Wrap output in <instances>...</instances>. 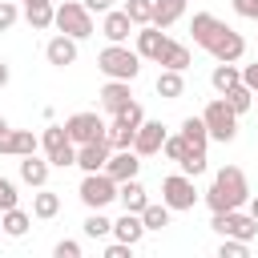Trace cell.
Returning a JSON list of instances; mask_svg holds the SVG:
<instances>
[{
    "label": "cell",
    "instance_id": "cell-1",
    "mask_svg": "<svg viewBox=\"0 0 258 258\" xmlns=\"http://www.w3.org/2000/svg\"><path fill=\"white\" fill-rule=\"evenodd\" d=\"M206 202H210V210H242V206L250 202L246 173H242L238 165H222V169L214 173V185H210Z\"/></svg>",
    "mask_w": 258,
    "mask_h": 258
},
{
    "label": "cell",
    "instance_id": "cell-2",
    "mask_svg": "<svg viewBox=\"0 0 258 258\" xmlns=\"http://www.w3.org/2000/svg\"><path fill=\"white\" fill-rule=\"evenodd\" d=\"M97 69L105 77H113V81H133L141 73V52L137 48H125V44H109V48H101Z\"/></svg>",
    "mask_w": 258,
    "mask_h": 258
},
{
    "label": "cell",
    "instance_id": "cell-3",
    "mask_svg": "<svg viewBox=\"0 0 258 258\" xmlns=\"http://www.w3.org/2000/svg\"><path fill=\"white\" fill-rule=\"evenodd\" d=\"M64 36H73V40H85V36H93V12L81 4V0H64L60 8H56V20H52Z\"/></svg>",
    "mask_w": 258,
    "mask_h": 258
},
{
    "label": "cell",
    "instance_id": "cell-4",
    "mask_svg": "<svg viewBox=\"0 0 258 258\" xmlns=\"http://www.w3.org/2000/svg\"><path fill=\"white\" fill-rule=\"evenodd\" d=\"M210 226L222 234V238H242V242H254L258 238V222L242 210H214Z\"/></svg>",
    "mask_w": 258,
    "mask_h": 258
},
{
    "label": "cell",
    "instance_id": "cell-5",
    "mask_svg": "<svg viewBox=\"0 0 258 258\" xmlns=\"http://www.w3.org/2000/svg\"><path fill=\"white\" fill-rule=\"evenodd\" d=\"M202 117H206V129H210L214 141H234L238 137V113L226 105V97L222 101H210Z\"/></svg>",
    "mask_w": 258,
    "mask_h": 258
},
{
    "label": "cell",
    "instance_id": "cell-6",
    "mask_svg": "<svg viewBox=\"0 0 258 258\" xmlns=\"http://www.w3.org/2000/svg\"><path fill=\"white\" fill-rule=\"evenodd\" d=\"M81 202H85L89 210H105L109 202H117V181H113L105 169L85 173V181H81Z\"/></svg>",
    "mask_w": 258,
    "mask_h": 258
},
{
    "label": "cell",
    "instance_id": "cell-7",
    "mask_svg": "<svg viewBox=\"0 0 258 258\" xmlns=\"http://www.w3.org/2000/svg\"><path fill=\"white\" fill-rule=\"evenodd\" d=\"M40 145H44V153H48V161L52 165H77V145H73V137L64 133V125H48L44 129V137H40Z\"/></svg>",
    "mask_w": 258,
    "mask_h": 258
},
{
    "label": "cell",
    "instance_id": "cell-8",
    "mask_svg": "<svg viewBox=\"0 0 258 258\" xmlns=\"http://www.w3.org/2000/svg\"><path fill=\"white\" fill-rule=\"evenodd\" d=\"M161 202L169 210H194L198 206V189H194V177L189 173H173L161 181Z\"/></svg>",
    "mask_w": 258,
    "mask_h": 258
},
{
    "label": "cell",
    "instance_id": "cell-9",
    "mask_svg": "<svg viewBox=\"0 0 258 258\" xmlns=\"http://www.w3.org/2000/svg\"><path fill=\"white\" fill-rule=\"evenodd\" d=\"M64 133L73 137V145H85V141H105L109 125H105L97 113H73V117L64 121Z\"/></svg>",
    "mask_w": 258,
    "mask_h": 258
},
{
    "label": "cell",
    "instance_id": "cell-10",
    "mask_svg": "<svg viewBox=\"0 0 258 258\" xmlns=\"http://www.w3.org/2000/svg\"><path fill=\"white\" fill-rule=\"evenodd\" d=\"M226 28H230V24H222V20H218V16H210V12H198V16L189 20L194 44H202L206 52H210V48H214V44L222 40V32H226Z\"/></svg>",
    "mask_w": 258,
    "mask_h": 258
},
{
    "label": "cell",
    "instance_id": "cell-11",
    "mask_svg": "<svg viewBox=\"0 0 258 258\" xmlns=\"http://www.w3.org/2000/svg\"><path fill=\"white\" fill-rule=\"evenodd\" d=\"M137 169H141V153L137 149H113L109 161H105V173L113 181H129V177H137Z\"/></svg>",
    "mask_w": 258,
    "mask_h": 258
},
{
    "label": "cell",
    "instance_id": "cell-12",
    "mask_svg": "<svg viewBox=\"0 0 258 258\" xmlns=\"http://www.w3.org/2000/svg\"><path fill=\"white\" fill-rule=\"evenodd\" d=\"M109 153H113L109 137H105V141H85V145H77V165H81L85 173H97V169H105Z\"/></svg>",
    "mask_w": 258,
    "mask_h": 258
},
{
    "label": "cell",
    "instance_id": "cell-13",
    "mask_svg": "<svg viewBox=\"0 0 258 258\" xmlns=\"http://www.w3.org/2000/svg\"><path fill=\"white\" fill-rule=\"evenodd\" d=\"M165 125L161 121H141V129H137V137H133V149L141 153V157H149V153H157L161 145H165Z\"/></svg>",
    "mask_w": 258,
    "mask_h": 258
},
{
    "label": "cell",
    "instance_id": "cell-14",
    "mask_svg": "<svg viewBox=\"0 0 258 258\" xmlns=\"http://www.w3.org/2000/svg\"><path fill=\"white\" fill-rule=\"evenodd\" d=\"M165 44H169V36H165L157 24H141V32H137V52H141L145 60H161Z\"/></svg>",
    "mask_w": 258,
    "mask_h": 258
},
{
    "label": "cell",
    "instance_id": "cell-15",
    "mask_svg": "<svg viewBox=\"0 0 258 258\" xmlns=\"http://www.w3.org/2000/svg\"><path fill=\"white\" fill-rule=\"evenodd\" d=\"M129 101H133L129 81H113V77H109V85L101 89V109H105V113H121Z\"/></svg>",
    "mask_w": 258,
    "mask_h": 258
},
{
    "label": "cell",
    "instance_id": "cell-16",
    "mask_svg": "<svg viewBox=\"0 0 258 258\" xmlns=\"http://www.w3.org/2000/svg\"><path fill=\"white\" fill-rule=\"evenodd\" d=\"M36 133L32 129H12L4 141H0V153H8V157H28V153H36Z\"/></svg>",
    "mask_w": 258,
    "mask_h": 258
},
{
    "label": "cell",
    "instance_id": "cell-17",
    "mask_svg": "<svg viewBox=\"0 0 258 258\" xmlns=\"http://www.w3.org/2000/svg\"><path fill=\"white\" fill-rule=\"evenodd\" d=\"M242 52H246V40H242L234 28H226V32H222V40L210 48V56H214V60H226V64L242 60Z\"/></svg>",
    "mask_w": 258,
    "mask_h": 258
},
{
    "label": "cell",
    "instance_id": "cell-18",
    "mask_svg": "<svg viewBox=\"0 0 258 258\" xmlns=\"http://www.w3.org/2000/svg\"><path fill=\"white\" fill-rule=\"evenodd\" d=\"M44 56H48V64L64 69V64H73V60H77V40L60 32V36H52V40L44 44Z\"/></svg>",
    "mask_w": 258,
    "mask_h": 258
},
{
    "label": "cell",
    "instance_id": "cell-19",
    "mask_svg": "<svg viewBox=\"0 0 258 258\" xmlns=\"http://www.w3.org/2000/svg\"><path fill=\"white\" fill-rule=\"evenodd\" d=\"M117 202H121L125 210L141 214V210L149 206V194H145V185H141L137 177H129V181H117Z\"/></svg>",
    "mask_w": 258,
    "mask_h": 258
},
{
    "label": "cell",
    "instance_id": "cell-20",
    "mask_svg": "<svg viewBox=\"0 0 258 258\" xmlns=\"http://www.w3.org/2000/svg\"><path fill=\"white\" fill-rule=\"evenodd\" d=\"M129 28H133V20H129V12L121 8V12H105V24H101V32L109 36V44H125L129 40Z\"/></svg>",
    "mask_w": 258,
    "mask_h": 258
},
{
    "label": "cell",
    "instance_id": "cell-21",
    "mask_svg": "<svg viewBox=\"0 0 258 258\" xmlns=\"http://www.w3.org/2000/svg\"><path fill=\"white\" fill-rule=\"evenodd\" d=\"M113 234L121 238V242H129V246H137L141 238H145V222H141V214H133V210H125L117 222H113Z\"/></svg>",
    "mask_w": 258,
    "mask_h": 258
},
{
    "label": "cell",
    "instance_id": "cell-22",
    "mask_svg": "<svg viewBox=\"0 0 258 258\" xmlns=\"http://www.w3.org/2000/svg\"><path fill=\"white\" fill-rule=\"evenodd\" d=\"M48 165H52V161H48V157L40 161L36 153L20 157V181H28V185H36V189H40V185L48 181Z\"/></svg>",
    "mask_w": 258,
    "mask_h": 258
},
{
    "label": "cell",
    "instance_id": "cell-23",
    "mask_svg": "<svg viewBox=\"0 0 258 258\" xmlns=\"http://www.w3.org/2000/svg\"><path fill=\"white\" fill-rule=\"evenodd\" d=\"M181 12H185V0H153V24H157V28L177 24Z\"/></svg>",
    "mask_w": 258,
    "mask_h": 258
},
{
    "label": "cell",
    "instance_id": "cell-24",
    "mask_svg": "<svg viewBox=\"0 0 258 258\" xmlns=\"http://www.w3.org/2000/svg\"><path fill=\"white\" fill-rule=\"evenodd\" d=\"M24 16L32 28H48L56 20V8H52V0H24Z\"/></svg>",
    "mask_w": 258,
    "mask_h": 258
},
{
    "label": "cell",
    "instance_id": "cell-25",
    "mask_svg": "<svg viewBox=\"0 0 258 258\" xmlns=\"http://www.w3.org/2000/svg\"><path fill=\"white\" fill-rule=\"evenodd\" d=\"M0 226H4V234H8V238H24V234H28V226H32V218H28L20 206H12V210H4Z\"/></svg>",
    "mask_w": 258,
    "mask_h": 258
},
{
    "label": "cell",
    "instance_id": "cell-26",
    "mask_svg": "<svg viewBox=\"0 0 258 258\" xmlns=\"http://www.w3.org/2000/svg\"><path fill=\"white\" fill-rule=\"evenodd\" d=\"M238 81H242V73H238L234 64H226V60H218V64H214V73H210V85H214L218 93H226V89H234Z\"/></svg>",
    "mask_w": 258,
    "mask_h": 258
},
{
    "label": "cell",
    "instance_id": "cell-27",
    "mask_svg": "<svg viewBox=\"0 0 258 258\" xmlns=\"http://www.w3.org/2000/svg\"><path fill=\"white\" fill-rule=\"evenodd\" d=\"M157 93H161L165 101H177V97L185 93V81H181V73H177V69H165V73L157 77Z\"/></svg>",
    "mask_w": 258,
    "mask_h": 258
},
{
    "label": "cell",
    "instance_id": "cell-28",
    "mask_svg": "<svg viewBox=\"0 0 258 258\" xmlns=\"http://www.w3.org/2000/svg\"><path fill=\"white\" fill-rule=\"evenodd\" d=\"M222 97H226V105H230L234 113H246V109H254V89H250V85H242V81H238L234 89H226Z\"/></svg>",
    "mask_w": 258,
    "mask_h": 258
},
{
    "label": "cell",
    "instance_id": "cell-29",
    "mask_svg": "<svg viewBox=\"0 0 258 258\" xmlns=\"http://www.w3.org/2000/svg\"><path fill=\"white\" fill-rule=\"evenodd\" d=\"M181 137H185L189 145H198V149H206V141H210V129H206V117H185V121H181Z\"/></svg>",
    "mask_w": 258,
    "mask_h": 258
},
{
    "label": "cell",
    "instance_id": "cell-30",
    "mask_svg": "<svg viewBox=\"0 0 258 258\" xmlns=\"http://www.w3.org/2000/svg\"><path fill=\"white\" fill-rule=\"evenodd\" d=\"M157 64H165V69H177V73H181V69H189V48H185V44H177V40H169Z\"/></svg>",
    "mask_w": 258,
    "mask_h": 258
},
{
    "label": "cell",
    "instance_id": "cell-31",
    "mask_svg": "<svg viewBox=\"0 0 258 258\" xmlns=\"http://www.w3.org/2000/svg\"><path fill=\"white\" fill-rule=\"evenodd\" d=\"M32 214H36V218H56V214H60V198L40 185V194L32 198Z\"/></svg>",
    "mask_w": 258,
    "mask_h": 258
},
{
    "label": "cell",
    "instance_id": "cell-32",
    "mask_svg": "<svg viewBox=\"0 0 258 258\" xmlns=\"http://www.w3.org/2000/svg\"><path fill=\"white\" fill-rule=\"evenodd\" d=\"M206 161H210V157H206V149H198V145H189V149H185V157H181L177 165H181V173H189V177H198V173H206Z\"/></svg>",
    "mask_w": 258,
    "mask_h": 258
},
{
    "label": "cell",
    "instance_id": "cell-33",
    "mask_svg": "<svg viewBox=\"0 0 258 258\" xmlns=\"http://www.w3.org/2000/svg\"><path fill=\"white\" fill-rule=\"evenodd\" d=\"M141 222H145V230H165V226H169V206H165V202H161V206L149 202V206L141 210Z\"/></svg>",
    "mask_w": 258,
    "mask_h": 258
},
{
    "label": "cell",
    "instance_id": "cell-34",
    "mask_svg": "<svg viewBox=\"0 0 258 258\" xmlns=\"http://www.w3.org/2000/svg\"><path fill=\"white\" fill-rule=\"evenodd\" d=\"M105 137H109V145H113V149H133V137H137V129H129V125L113 121Z\"/></svg>",
    "mask_w": 258,
    "mask_h": 258
},
{
    "label": "cell",
    "instance_id": "cell-35",
    "mask_svg": "<svg viewBox=\"0 0 258 258\" xmlns=\"http://www.w3.org/2000/svg\"><path fill=\"white\" fill-rule=\"evenodd\" d=\"M85 234H89V238H105V234H113V222H109L101 210H93V214L85 218Z\"/></svg>",
    "mask_w": 258,
    "mask_h": 258
},
{
    "label": "cell",
    "instance_id": "cell-36",
    "mask_svg": "<svg viewBox=\"0 0 258 258\" xmlns=\"http://www.w3.org/2000/svg\"><path fill=\"white\" fill-rule=\"evenodd\" d=\"M125 12H129L133 24H153V0H129Z\"/></svg>",
    "mask_w": 258,
    "mask_h": 258
},
{
    "label": "cell",
    "instance_id": "cell-37",
    "mask_svg": "<svg viewBox=\"0 0 258 258\" xmlns=\"http://www.w3.org/2000/svg\"><path fill=\"white\" fill-rule=\"evenodd\" d=\"M250 254V242H242V238H222V246H218V258H246Z\"/></svg>",
    "mask_w": 258,
    "mask_h": 258
},
{
    "label": "cell",
    "instance_id": "cell-38",
    "mask_svg": "<svg viewBox=\"0 0 258 258\" xmlns=\"http://www.w3.org/2000/svg\"><path fill=\"white\" fill-rule=\"evenodd\" d=\"M185 149H189V141H185L181 133H177V137H165V145H161V153H165L169 161H181V157H185Z\"/></svg>",
    "mask_w": 258,
    "mask_h": 258
},
{
    "label": "cell",
    "instance_id": "cell-39",
    "mask_svg": "<svg viewBox=\"0 0 258 258\" xmlns=\"http://www.w3.org/2000/svg\"><path fill=\"white\" fill-rule=\"evenodd\" d=\"M16 16H20V8H16L12 0H0V32H8V28L16 24Z\"/></svg>",
    "mask_w": 258,
    "mask_h": 258
},
{
    "label": "cell",
    "instance_id": "cell-40",
    "mask_svg": "<svg viewBox=\"0 0 258 258\" xmlns=\"http://www.w3.org/2000/svg\"><path fill=\"white\" fill-rule=\"evenodd\" d=\"M52 254H56V258H81V242H73V238H60V242L52 246Z\"/></svg>",
    "mask_w": 258,
    "mask_h": 258
},
{
    "label": "cell",
    "instance_id": "cell-41",
    "mask_svg": "<svg viewBox=\"0 0 258 258\" xmlns=\"http://www.w3.org/2000/svg\"><path fill=\"white\" fill-rule=\"evenodd\" d=\"M12 206H16V185H12L8 177H0V214L12 210Z\"/></svg>",
    "mask_w": 258,
    "mask_h": 258
},
{
    "label": "cell",
    "instance_id": "cell-42",
    "mask_svg": "<svg viewBox=\"0 0 258 258\" xmlns=\"http://www.w3.org/2000/svg\"><path fill=\"white\" fill-rule=\"evenodd\" d=\"M234 12L246 20H258V0H234Z\"/></svg>",
    "mask_w": 258,
    "mask_h": 258
},
{
    "label": "cell",
    "instance_id": "cell-43",
    "mask_svg": "<svg viewBox=\"0 0 258 258\" xmlns=\"http://www.w3.org/2000/svg\"><path fill=\"white\" fill-rule=\"evenodd\" d=\"M129 250H133V246H129V242H121V238H117V242H113V246H105V258H129Z\"/></svg>",
    "mask_w": 258,
    "mask_h": 258
},
{
    "label": "cell",
    "instance_id": "cell-44",
    "mask_svg": "<svg viewBox=\"0 0 258 258\" xmlns=\"http://www.w3.org/2000/svg\"><path fill=\"white\" fill-rule=\"evenodd\" d=\"M242 85H250V89H254V93H258V60H254V64H246V69H242Z\"/></svg>",
    "mask_w": 258,
    "mask_h": 258
},
{
    "label": "cell",
    "instance_id": "cell-45",
    "mask_svg": "<svg viewBox=\"0 0 258 258\" xmlns=\"http://www.w3.org/2000/svg\"><path fill=\"white\" fill-rule=\"evenodd\" d=\"M81 4H85L89 12H109V8H113V0H81Z\"/></svg>",
    "mask_w": 258,
    "mask_h": 258
},
{
    "label": "cell",
    "instance_id": "cell-46",
    "mask_svg": "<svg viewBox=\"0 0 258 258\" xmlns=\"http://www.w3.org/2000/svg\"><path fill=\"white\" fill-rule=\"evenodd\" d=\"M4 85H8V64L0 60V89H4Z\"/></svg>",
    "mask_w": 258,
    "mask_h": 258
},
{
    "label": "cell",
    "instance_id": "cell-47",
    "mask_svg": "<svg viewBox=\"0 0 258 258\" xmlns=\"http://www.w3.org/2000/svg\"><path fill=\"white\" fill-rule=\"evenodd\" d=\"M8 133H12V125H8V121H4V117H0V141H4V137H8Z\"/></svg>",
    "mask_w": 258,
    "mask_h": 258
},
{
    "label": "cell",
    "instance_id": "cell-48",
    "mask_svg": "<svg viewBox=\"0 0 258 258\" xmlns=\"http://www.w3.org/2000/svg\"><path fill=\"white\" fill-rule=\"evenodd\" d=\"M250 218L258 222V198H250Z\"/></svg>",
    "mask_w": 258,
    "mask_h": 258
},
{
    "label": "cell",
    "instance_id": "cell-49",
    "mask_svg": "<svg viewBox=\"0 0 258 258\" xmlns=\"http://www.w3.org/2000/svg\"><path fill=\"white\" fill-rule=\"evenodd\" d=\"M254 105H258V93H254Z\"/></svg>",
    "mask_w": 258,
    "mask_h": 258
},
{
    "label": "cell",
    "instance_id": "cell-50",
    "mask_svg": "<svg viewBox=\"0 0 258 258\" xmlns=\"http://www.w3.org/2000/svg\"><path fill=\"white\" fill-rule=\"evenodd\" d=\"M0 234H4V226H0Z\"/></svg>",
    "mask_w": 258,
    "mask_h": 258
}]
</instances>
